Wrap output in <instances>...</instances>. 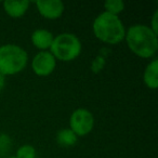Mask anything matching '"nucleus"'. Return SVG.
I'll list each match as a JSON object with an SVG mask.
<instances>
[{"label": "nucleus", "mask_w": 158, "mask_h": 158, "mask_svg": "<svg viewBox=\"0 0 158 158\" xmlns=\"http://www.w3.org/2000/svg\"><path fill=\"white\" fill-rule=\"evenodd\" d=\"M125 39L130 51L142 59H149L157 52V35L147 25L135 24L130 26L126 31Z\"/></svg>", "instance_id": "nucleus-1"}, {"label": "nucleus", "mask_w": 158, "mask_h": 158, "mask_svg": "<svg viewBox=\"0 0 158 158\" xmlns=\"http://www.w3.org/2000/svg\"><path fill=\"white\" fill-rule=\"evenodd\" d=\"M92 29L98 39L108 44H120L126 36V28L118 15L105 11L95 18Z\"/></svg>", "instance_id": "nucleus-2"}, {"label": "nucleus", "mask_w": 158, "mask_h": 158, "mask_svg": "<svg viewBox=\"0 0 158 158\" xmlns=\"http://www.w3.org/2000/svg\"><path fill=\"white\" fill-rule=\"evenodd\" d=\"M27 52L18 44H8L0 47V74L10 76L21 73L27 65Z\"/></svg>", "instance_id": "nucleus-3"}, {"label": "nucleus", "mask_w": 158, "mask_h": 158, "mask_svg": "<svg viewBox=\"0 0 158 158\" xmlns=\"http://www.w3.org/2000/svg\"><path fill=\"white\" fill-rule=\"evenodd\" d=\"M81 48V42L76 35L63 33L54 37L50 47V52L55 60L70 62L80 55Z\"/></svg>", "instance_id": "nucleus-4"}, {"label": "nucleus", "mask_w": 158, "mask_h": 158, "mask_svg": "<svg viewBox=\"0 0 158 158\" xmlns=\"http://www.w3.org/2000/svg\"><path fill=\"white\" fill-rule=\"evenodd\" d=\"M69 126V129L77 136H85L92 131L94 117L92 113L86 108H77L70 115Z\"/></svg>", "instance_id": "nucleus-5"}, {"label": "nucleus", "mask_w": 158, "mask_h": 158, "mask_svg": "<svg viewBox=\"0 0 158 158\" xmlns=\"http://www.w3.org/2000/svg\"><path fill=\"white\" fill-rule=\"evenodd\" d=\"M56 66V60L49 51H40L31 61V69L37 76L44 77L52 74Z\"/></svg>", "instance_id": "nucleus-6"}, {"label": "nucleus", "mask_w": 158, "mask_h": 158, "mask_svg": "<svg viewBox=\"0 0 158 158\" xmlns=\"http://www.w3.org/2000/svg\"><path fill=\"white\" fill-rule=\"evenodd\" d=\"M36 7L40 15L48 20L59 19L65 9V6L61 0H37Z\"/></svg>", "instance_id": "nucleus-7"}, {"label": "nucleus", "mask_w": 158, "mask_h": 158, "mask_svg": "<svg viewBox=\"0 0 158 158\" xmlns=\"http://www.w3.org/2000/svg\"><path fill=\"white\" fill-rule=\"evenodd\" d=\"M28 8L29 1H27V0H20V1L7 0L3 2V9H5L6 13L13 19L22 18L27 12Z\"/></svg>", "instance_id": "nucleus-8"}, {"label": "nucleus", "mask_w": 158, "mask_h": 158, "mask_svg": "<svg viewBox=\"0 0 158 158\" xmlns=\"http://www.w3.org/2000/svg\"><path fill=\"white\" fill-rule=\"evenodd\" d=\"M53 39H54L53 34L47 29H36L31 34V42L36 48L41 51H47L50 49Z\"/></svg>", "instance_id": "nucleus-9"}, {"label": "nucleus", "mask_w": 158, "mask_h": 158, "mask_svg": "<svg viewBox=\"0 0 158 158\" xmlns=\"http://www.w3.org/2000/svg\"><path fill=\"white\" fill-rule=\"evenodd\" d=\"M143 80L149 89H157L158 87V60L155 59L146 66L143 75Z\"/></svg>", "instance_id": "nucleus-10"}, {"label": "nucleus", "mask_w": 158, "mask_h": 158, "mask_svg": "<svg viewBox=\"0 0 158 158\" xmlns=\"http://www.w3.org/2000/svg\"><path fill=\"white\" fill-rule=\"evenodd\" d=\"M77 140H78V136L69 128L60 130L56 134V142L59 143V145L63 147L74 146L77 143Z\"/></svg>", "instance_id": "nucleus-11"}, {"label": "nucleus", "mask_w": 158, "mask_h": 158, "mask_svg": "<svg viewBox=\"0 0 158 158\" xmlns=\"http://www.w3.org/2000/svg\"><path fill=\"white\" fill-rule=\"evenodd\" d=\"M104 8H105V12L118 15L120 12L125 10V3L121 0H107L106 2H104Z\"/></svg>", "instance_id": "nucleus-12"}, {"label": "nucleus", "mask_w": 158, "mask_h": 158, "mask_svg": "<svg viewBox=\"0 0 158 158\" xmlns=\"http://www.w3.org/2000/svg\"><path fill=\"white\" fill-rule=\"evenodd\" d=\"M16 158H36V149L34 146L28 144L22 145L16 151Z\"/></svg>", "instance_id": "nucleus-13"}, {"label": "nucleus", "mask_w": 158, "mask_h": 158, "mask_svg": "<svg viewBox=\"0 0 158 158\" xmlns=\"http://www.w3.org/2000/svg\"><path fill=\"white\" fill-rule=\"evenodd\" d=\"M105 65V61L102 56H98L92 63V70L94 73H99Z\"/></svg>", "instance_id": "nucleus-14"}, {"label": "nucleus", "mask_w": 158, "mask_h": 158, "mask_svg": "<svg viewBox=\"0 0 158 158\" xmlns=\"http://www.w3.org/2000/svg\"><path fill=\"white\" fill-rule=\"evenodd\" d=\"M157 20H158V11H155V13H154V15H153V19H152V25L149 26V28L152 29V31H154V33L157 35V33H158V28H157V26H158V23H157Z\"/></svg>", "instance_id": "nucleus-15"}, {"label": "nucleus", "mask_w": 158, "mask_h": 158, "mask_svg": "<svg viewBox=\"0 0 158 158\" xmlns=\"http://www.w3.org/2000/svg\"><path fill=\"white\" fill-rule=\"evenodd\" d=\"M5 84H6L5 76H3L2 74H0V91L3 89V87H5Z\"/></svg>", "instance_id": "nucleus-16"}, {"label": "nucleus", "mask_w": 158, "mask_h": 158, "mask_svg": "<svg viewBox=\"0 0 158 158\" xmlns=\"http://www.w3.org/2000/svg\"><path fill=\"white\" fill-rule=\"evenodd\" d=\"M8 158H16L15 156H13V157H8Z\"/></svg>", "instance_id": "nucleus-17"}]
</instances>
